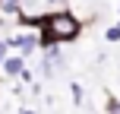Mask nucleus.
Listing matches in <instances>:
<instances>
[{"label":"nucleus","instance_id":"1","mask_svg":"<svg viewBox=\"0 0 120 114\" xmlns=\"http://www.w3.org/2000/svg\"><path fill=\"white\" fill-rule=\"evenodd\" d=\"M38 32H51L57 44H70L82 35V19L73 10H51V13H41Z\"/></svg>","mask_w":120,"mask_h":114},{"label":"nucleus","instance_id":"2","mask_svg":"<svg viewBox=\"0 0 120 114\" xmlns=\"http://www.w3.org/2000/svg\"><path fill=\"white\" fill-rule=\"evenodd\" d=\"M6 44H10V51H16V54H22L25 60H29L38 51V32L22 29V32H16V35H6Z\"/></svg>","mask_w":120,"mask_h":114},{"label":"nucleus","instance_id":"3","mask_svg":"<svg viewBox=\"0 0 120 114\" xmlns=\"http://www.w3.org/2000/svg\"><path fill=\"white\" fill-rule=\"evenodd\" d=\"M25 67H29V63H25V57L13 51V54H10V57L3 60V67H0V73H3L6 79H19V76L25 73Z\"/></svg>","mask_w":120,"mask_h":114},{"label":"nucleus","instance_id":"4","mask_svg":"<svg viewBox=\"0 0 120 114\" xmlns=\"http://www.w3.org/2000/svg\"><path fill=\"white\" fill-rule=\"evenodd\" d=\"M41 63H51V67L60 63V44H51V48L41 51Z\"/></svg>","mask_w":120,"mask_h":114},{"label":"nucleus","instance_id":"5","mask_svg":"<svg viewBox=\"0 0 120 114\" xmlns=\"http://www.w3.org/2000/svg\"><path fill=\"white\" fill-rule=\"evenodd\" d=\"M0 13H6V16H19V13H22V0H0Z\"/></svg>","mask_w":120,"mask_h":114},{"label":"nucleus","instance_id":"6","mask_svg":"<svg viewBox=\"0 0 120 114\" xmlns=\"http://www.w3.org/2000/svg\"><path fill=\"white\" fill-rule=\"evenodd\" d=\"M104 114H120V98L111 95V92H108V98H104Z\"/></svg>","mask_w":120,"mask_h":114},{"label":"nucleus","instance_id":"7","mask_svg":"<svg viewBox=\"0 0 120 114\" xmlns=\"http://www.w3.org/2000/svg\"><path fill=\"white\" fill-rule=\"evenodd\" d=\"M70 98H73V105H82L85 102V92H82L79 83H70Z\"/></svg>","mask_w":120,"mask_h":114},{"label":"nucleus","instance_id":"8","mask_svg":"<svg viewBox=\"0 0 120 114\" xmlns=\"http://www.w3.org/2000/svg\"><path fill=\"white\" fill-rule=\"evenodd\" d=\"M104 41H111V44H117V41H120V25H111V29L104 32Z\"/></svg>","mask_w":120,"mask_h":114},{"label":"nucleus","instance_id":"9","mask_svg":"<svg viewBox=\"0 0 120 114\" xmlns=\"http://www.w3.org/2000/svg\"><path fill=\"white\" fill-rule=\"evenodd\" d=\"M10 54H13V51H10V44H6V35H0V67H3V60Z\"/></svg>","mask_w":120,"mask_h":114},{"label":"nucleus","instance_id":"10","mask_svg":"<svg viewBox=\"0 0 120 114\" xmlns=\"http://www.w3.org/2000/svg\"><path fill=\"white\" fill-rule=\"evenodd\" d=\"M19 114H38L35 108H25V105H22V108H19Z\"/></svg>","mask_w":120,"mask_h":114},{"label":"nucleus","instance_id":"11","mask_svg":"<svg viewBox=\"0 0 120 114\" xmlns=\"http://www.w3.org/2000/svg\"><path fill=\"white\" fill-rule=\"evenodd\" d=\"M48 3H54V6H60V3H63V0H48Z\"/></svg>","mask_w":120,"mask_h":114},{"label":"nucleus","instance_id":"12","mask_svg":"<svg viewBox=\"0 0 120 114\" xmlns=\"http://www.w3.org/2000/svg\"><path fill=\"white\" fill-rule=\"evenodd\" d=\"M0 25H3V16H0Z\"/></svg>","mask_w":120,"mask_h":114},{"label":"nucleus","instance_id":"13","mask_svg":"<svg viewBox=\"0 0 120 114\" xmlns=\"http://www.w3.org/2000/svg\"><path fill=\"white\" fill-rule=\"evenodd\" d=\"M117 13H120V6H117Z\"/></svg>","mask_w":120,"mask_h":114},{"label":"nucleus","instance_id":"14","mask_svg":"<svg viewBox=\"0 0 120 114\" xmlns=\"http://www.w3.org/2000/svg\"><path fill=\"white\" fill-rule=\"evenodd\" d=\"M117 25H120V22H117Z\"/></svg>","mask_w":120,"mask_h":114}]
</instances>
